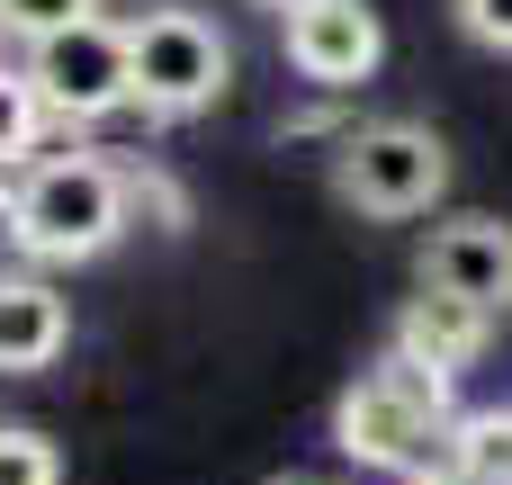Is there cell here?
<instances>
[{"label":"cell","instance_id":"6da1fadb","mask_svg":"<svg viewBox=\"0 0 512 485\" xmlns=\"http://www.w3.org/2000/svg\"><path fill=\"white\" fill-rule=\"evenodd\" d=\"M126 198L135 189H126L117 162H99V153H45V162H27L0 189V216H9V243L27 261L72 270V261H99L126 234Z\"/></svg>","mask_w":512,"mask_h":485},{"label":"cell","instance_id":"7a4b0ae2","mask_svg":"<svg viewBox=\"0 0 512 485\" xmlns=\"http://www.w3.org/2000/svg\"><path fill=\"white\" fill-rule=\"evenodd\" d=\"M450 369H432V360H405V351H387L342 405H333V441L360 459V468H387V477H414V468H432L441 459V441H450Z\"/></svg>","mask_w":512,"mask_h":485},{"label":"cell","instance_id":"3957f363","mask_svg":"<svg viewBox=\"0 0 512 485\" xmlns=\"http://www.w3.org/2000/svg\"><path fill=\"white\" fill-rule=\"evenodd\" d=\"M126 81H135V108L144 117H198V108L225 99L234 45H225V27L207 9L162 0L144 18H126Z\"/></svg>","mask_w":512,"mask_h":485},{"label":"cell","instance_id":"277c9868","mask_svg":"<svg viewBox=\"0 0 512 485\" xmlns=\"http://www.w3.org/2000/svg\"><path fill=\"white\" fill-rule=\"evenodd\" d=\"M333 189L360 216H432L441 189H450V144L432 126H414V117H378V126L342 135Z\"/></svg>","mask_w":512,"mask_h":485},{"label":"cell","instance_id":"5b68a950","mask_svg":"<svg viewBox=\"0 0 512 485\" xmlns=\"http://www.w3.org/2000/svg\"><path fill=\"white\" fill-rule=\"evenodd\" d=\"M27 81H36V99H45V117H63V126H99V117L135 108L126 27L90 9V18H72V27L27 36Z\"/></svg>","mask_w":512,"mask_h":485},{"label":"cell","instance_id":"8992f818","mask_svg":"<svg viewBox=\"0 0 512 485\" xmlns=\"http://www.w3.org/2000/svg\"><path fill=\"white\" fill-rule=\"evenodd\" d=\"M279 27H288V63H297L315 90H351V81H369V72L387 63V27H378L369 0H306V9H288Z\"/></svg>","mask_w":512,"mask_h":485},{"label":"cell","instance_id":"52a82bcc","mask_svg":"<svg viewBox=\"0 0 512 485\" xmlns=\"http://www.w3.org/2000/svg\"><path fill=\"white\" fill-rule=\"evenodd\" d=\"M423 279L477 297L486 315H504V306H512V225H504V216H450V225H432V243H423Z\"/></svg>","mask_w":512,"mask_h":485},{"label":"cell","instance_id":"ba28073f","mask_svg":"<svg viewBox=\"0 0 512 485\" xmlns=\"http://www.w3.org/2000/svg\"><path fill=\"white\" fill-rule=\"evenodd\" d=\"M486 333H495V315H486L477 297H459V288H432V279H423V297L396 315V351H405V360H432V369H450V378L486 351Z\"/></svg>","mask_w":512,"mask_h":485},{"label":"cell","instance_id":"9c48e42d","mask_svg":"<svg viewBox=\"0 0 512 485\" xmlns=\"http://www.w3.org/2000/svg\"><path fill=\"white\" fill-rule=\"evenodd\" d=\"M72 342V306L45 279H0V369H54Z\"/></svg>","mask_w":512,"mask_h":485},{"label":"cell","instance_id":"30bf717a","mask_svg":"<svg viewBox=\"0 0 512 485\" xmlns=\"http://www.w3.org/2000/svg\"><path fill=\"white\" fill-rule=\"evenodd\" d=\"M441 459L468 485H512V414H477V423H450Z\"/></svg>","mask_w":512,"mask_h":485},{"label":"cell","instance_id":"8fae6325","mask_svg":"<svg viewBox=\"0 0 512 485\" xmlns=\"http://www.w3.org/2000/svg\"><path fill=\"white\" fill-rule=\"evenodd\" d=\"M36 126H45V99H36L27 63H0V171H9V162H27Z\"/></svg>","mask_w":512,"mask_h":485},{"label":"cell","instance_id":"7c38bea8","mask_svg":"<svg viewBox=\"0 0 512 485\" xmlns=\"http://www.w3.org/2000/svg\"><path fill=\"white\" fill-rule=\"evenodd\" d=\"M0 485H63L54 441H45V432H27V423H9V432H0Z\"/></svg>","mask_w":512,"mask_h":485},{"label":"cell","instance_id":"4fadbf2b","mask_svg":"<svg viewBox=\"0 0 512 485\" xmlns=\"http://www.w3.org/2000/svg\"><path fill=\"white\" fill-rule=\"evenodd\" d=\"M99 0H0V18H9V36H45V27H72V18H90Z\"/></svg>","mask_w":512,"mask_h":485},{"label":"cell","instance_id":"5bb4252c","mask_svg":"<svg viewBox=\"0 0 512 485\" xmlns=\"http://www.w3.org/2000/svg\"><path fill=\"white\" fill-rule=\"evenodd\" d=\"M459 9V27L486 45V54H512V0H450Z\"/></svg>","mask_w":512,"mask_h":485},{"label":"cell","instance_id":"9a60e30c","mask_svg":"<svg viewBox=\"0 0 512 485\" xmlns=\"http://www.w3.org/2000/svg\"><path fill=\"white\" fill-rule=\"evenodd\" d=\"M252 9H279V18H288V9H306V0H252Z\"/></svg>","mask_w":512,"mask_h":485},{"label":"cell","instance_id":"2e32d148","mask_svg":"<svg viewBox=\"0 0 512 485\" xmlns=\"http://www.w3.org/2000/svg\"><path fill=\"white\" fill-rule=\"evenodd\" d=\"M0 36H9V18H0Z\"/></svg>","mask_w":512,"mask_h":485},{"label":"cell","instance_id":"e0dca14e","mask_svg":"<svg viewBox=\"0 0 512 485\" xmlns=\"http://www.w3.org/2000/svg\"><path fill=\"white\" fill-rule=\"evenodd\" d=\"M288 485H297V477H288Z\"/></svg>","mask_w":512,"mask_h":485}]
</instances>
